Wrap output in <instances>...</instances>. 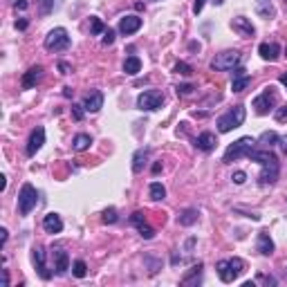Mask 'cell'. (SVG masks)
Listing matches in <instances>:
<instances>
[{
	"label": "cell",
	"mask_w": 287,
	"mask_h": 287,
	"mask_svg": "<svg viewBox=\"0 0 287 287\" xmlns=\"http://www.w3.org/2000/svg\"><path fill=\"white\" fill-rule=\"evenodd\" d=\"M101 106H103V95L99 90H92L90 95L85 96V101H83L85 112H99Z\"/></svg>",
	"instance_id": "cell-13"
},
{
	"label": "cell",
	"mask_w": 287,
	"mask_h": 287,
	"mask_svg": "<svg viewBox=\"0 0 287 287\" xmlns=\"http://www.w3.org/2000/svg\"><path fill=\"white\" fill-rule=\"evenodd\" d=\"M197 209H184V211L177 215V222L182 224V227H191V224H195L197 222Z\"/></svg>",
	"instance_id": "cell-22"
},
{
	"label": "cell",
	"mask_w": 287,
	"mask_h": 287,
	"mask_svg": "<svg viewBox=\"0 0 287 287\" xmlns=\"http://www.w3.org/2000/svg\"><path fill=\"white\" fill-rule=\"evenodd\" d=\"M242 63V54L236 49H227V52L215 54V59L211 61V70L215 72H227V70H236Z\"/></svg>",
	"instance_id": "cell-5"
},
{
	"label": "cell",
	"mask_w": 287,
	"mask_h": 287,
	"mask_svg": "<svg viewBox=\"0 0 287 287\" xmlns=\"http://www.w3.org/2000/svg\"><path fill=\"white\" fill-rule=\"evenodd\" d=\"M115 43V32L112 29H106V34H103V45H112Z\"/></svg>",
	"instance_id": "cell-37"
},
{
	"label": "cell",
	"mask_w": 287,
	"mask_h": 287,
	"mask_svg": "<svg viewBox=\"0 0 287 287\" xmlns=\"http://www.w3.org/2000/svg\"><path fill=\"white\" fill-rule=\"evenodd\" d=\"M32 261H34V265H36L38 274H41L43 278H49V276H52V274H49V271L45 269V251H43L41 247H36V249H34V254H32Z\"/></svg>",
	"instance_id": "cell-21"
},
{
	"label": "cell",
	"mask_w": 287,
	"mask_h": 287,
	"mask_svg": "<svg viewBox=\"0 0 287 287\" xmlns=\"http://www.w3.org/2000/svg\"><path fill=\"white\" fill-rule=\"evenodd\" d=\"M83 110H85L83 106H72V117H74L76 121H81V119H83Z\"/></svg>",
	"instance_id": "cell-34"
},
{
	"label": "cell",
	"mask_w": 287,
	"mask_h": 287,
	"mask_svg": "<svg viewBox=\"0 0 287 287\" xmlns=\"http://www.w3.org/2000/svg\"><path fill=\"white\" fill-rule=\"evenodd\" d=\"M36 202H38L36 189L32 184H23L21 193H18V211H21V215H29L36 209Z\"/></svg>",
	"instance_id": "cell-6"
},
{
	"label": "cell",
	"mask_w": 287,
	"mask_h": 287,
	"mask_svg": "<svg viewBox=\"0 0 287 287\" xmlns=\"http://www.w3.org/2000/svg\"><path fill=\"white\" fill-rule=\"evenodd\" d=\"M278 142H281V148H283V153H287V135H285V137H281V139H278Z\"/></svg>",
	"instance_id": "cell-43"
},
{
	"label": "cell",
	"mask_w": 287,
	"mask_h": 287,
	"mask_svg": "<svg viewBox=\"0 0 287 287\" xmlns=\"http://www.w3.org/2000/svg\"><path fill=\"white\" fill-rule=\"evenodd\" d=\"M43 229H45L48 234H61V231H63V220H61V215L48 213V215L43 218Z\"/></svg>",
	"instance_id": "cell-12"
},
{
	"label": "cell",
	"mask_w": 287,
	"mask_h": 287,
	"mask_svg": "<svg viewBox=\"0 0 287 287\" xmlns=\"http://www.w3.org/2000/svg\"><path fill=\"white\" fill-rule=\"evenodd\" d=\"M254 148H256V142H254V139H251V137H240L238 142H234L227 148L222 162H224V164H231V162L240 160V157H247V155H249Z\"/></svg>",
	"instance_id": "cell-4"
},
{
	"label": "cell",
	"mask_w": 287,
	"mask_h": 287,
	"mask_svg": "<svg viewBox=\"0 0 287 287\" xmlns=\"http://www.w3.org/2000/svg\"><path fill=\"white\" fill-rule=\"evenodd\" d=\"M278 139H281V137H278V135L274 133V130H267V133H263V135H261V139H258L256 144H258L261 148H267V150H269L271 146H274V144H278Z\"/></svg>",
	"instance_id": "cell-25"
},
{
	"label": "cell",
	"mask_w": 287,
	"mask_h": 287,
	"mask_svg": "<svg viewBox=\"0 0 287 287\" xmlns=\"http://www.w3.org/2000/svg\"><path fill=\"white\" fill-rule=\"evenodd\" d=\"M41 79H43V68L41 65H34V68H29L23 74V88H34Z\"/></svg>",
	"instance_id": "cell-16"
},
{
	"label": "cell",
	"mask_w": 287,
	"mask_h": 287,
	"mask_svg": "<svg viewBox=\"0 0 287 287\" xmlns=\"http://www.w3.org/2000/svg\"><path fill=\"white\" fill-rule=\"evenodd\" d=\"M16 27H18V29H25V27H27V21H21V23H16Z\"/></svg>",
	"instance_id": "cell-47"
},
{
	"label": "cell",
	"mask_w": 287,
	"mask_h": 287,
	"mask_svg": "<svg viewBox=\"0 0 287 287\" xmlns=\"http://www.w3.org/2000/svg\"><path fill=\"white\" fill-rule=\"evenodd\" d=\"M43 144H45V130L43 128H34L32 135H29V142H27V155L34 157L43 148Z\"/></svg>",
	"instance_id": "cell-10"
},
{
	"label": "cell",
	"mask_w": 287,
	"mask_h": 287,
	"mask_svg": "<svg viewBox=\"0 0 287 287\" xmlns=\"http://www.w3.org/2000/svg\"><path fill=\"white\" fill-rule=\"evenodd\" d=\"M72 271H74V276H76V278H83L85 274H88V265H85L83 261H76L74 265H72Z\"/></svg>",
	"instance_id": "cell-28"
},
{
	"label": "cell",
	"mask_w": 287,
	"mask_h": 287,
	"mask_svg": "<svg viewBox=\"0 0 287 287\" xmlns=\"http://www.w3.org/2000/svg\"><path fill=\"white\" fill-rule=\"evenodd\" d=\"M7 242V229H0V245Z\"/></svg>",
	"instance_id": "cell-42"
},
{
	"label": "cell",
	"mask_w": 287,
	"mask_h": 287,
	"mask_svg": "<svg viewBox=\"0 0 287 287\" xmlns=\"http://www.w3.org/2000/svg\"><path fill=\"white\" fill-rule=\"evenodd\" d=\"M193 92V85H180L177 88V95H191Z\"/></svg>",
	"instance_id": "cell-39"
},
{
	"label": "cell",
	"mask_w": 287,
	"mask_h": 287,
	"mask_svg": "<svg viewBox=\"0 0 287 287\" xmlns=\"http://www.w3.org/2000/svg\"><path fill=\"white\" fill-rule=\"evenodd\" d=\"M256 247H258V251H261L263 256L274 254V242H271V238H269L267 231H261V234H258V242H256Z\"/></svg>",
	"instance_id": "cell-20"
},
{
	"label": "cell",
	"mask_w": 287,
	"mask_h": 287,
	"mask_svg": "<svg viewBox=\"0 0 287 287\" xmlns=\"http://www.w3.org/2000/svg\"><path fill=\"white\" fill-rule=\"evenodd\" d=\"M142 27V18L139 16H126V18H121V23H119V32L121 34H135Z\"/></svg>",
	"instance_id": "cell-18"
},
{
	"label": "cell",
	"mask_w": 287,
	"mask_h": 287,
	"mask_svg": "<svg viewBox=\"0 0 287 287\" xmlns=\"http://www.w3.org/2000/svg\"><path fill=\"white\" fill-rule=\"evenodd\" d=\"M245 117H247L245 106L231 108V110L224 112L222 117L218 119V130H220V133H231L234 128H240L242 123H245Z\"/></svg>",
	"instance_id": "cell-3"
},
{
	"label": "cell",
	"mask_w": 287,
	"mask_h": 287,
	"mask_svg": "<svg viewBox=\"0 0 287 287\" xmlns=\"http://www.w3.org/2000/svg\"><path fill=\"white\" fill-rule=\"evenodd\" d=\"M5 189H7V177L0 175V191H5Z\"/></svg>",
	"instance_id": "cell-45"
},
{
	"label": "cell",
	"mask_w": 287,
	"mask_h": 287,
	"mask_svg": "<svg viewBox=\"0 0 287 287\" xmlns=\"http://www.w3.org/2000/svg\"><path fill=\"white\" fill-rule=\"evenodd\" d=\"M162 103H164V95H162L160 90H146L137 96L139 110L153 112V110H157V108H162Z\"/></svg>",
	"instance_id": "cell-9"
},
{
	"label": "cell",
	"mask_w": 287,
	"mask_h": 287,
	"mask_svg": "<svg viewBox=\"0 0 287 287\" xmlns=\"http://www.w3.org/2000/svg\"><path fill=\"white\" fill-rule=\"evenodd\" d=\"M59 68H61V72H63V74H68V72H70V65L68 63H59Z\"/></svg>",
	"instance_id": "cell-46"
},
{
	"label": "cell",
	"mask_w": 287,
	"mask_h": 287,
	"mask_svg": "<svg viewBox=\"0 0 287 287\" xmlns=\"http://www.w3.org/2000/svg\"><path fill=\"white\" fill-rule=\"evenodd\" d=\"M148 155H150L148 148H139L137 153H135V157H133V170L135 173H142V168L146 166V160H148Z\"/></svg>",
	"instance_id": "cell-23"
},
{
	"label": "cell",
	"mask_w": 287,
	"mask_h": 287,
	"mask_svg": "<svg viewBox=\"0 0 287 287\" xmlns=\"http://www.w3.org/2000/svg\"><path fill=\"white\" fill-rule=\"evenodd\" d=\"M276 119H278V121H287V106L278 108V110H276Z\"/></svg>",
	"instance_id": "cell-38"
},
{
	"label": "cell",
	"mask_w": 287,
	"mask_h": 287,
	"mask_svg": "<svg viewBox=\"0 0 287 287\" xmlns=\"http://www.w3.org/2000/svg\"><path fill=\"white\" fill-rule=\"evenodd\" d=\"M261 2H269V0H261Z\"/></svg>",
	"instance_id": "cell-49"
},
{
	"label": "cell",
	"mask_w": 287,
	"mask_h": 287,
	"mask_svg": "<svg viewBox=\"0 0 287 287\" xmlns=\"http://www.w3.org/2000/svg\"><path fill=\"white\" fill-rule=\"evenodd\" d=\"M281 83L287 88V72H285V74H281Z\"/></svg>",
	"instance_id": "cell-48"
},
{
	"label": "cell",
	"mask_w": 287,
	"mask_h": 287,
	"mask_svg": "<svg viewBox=\"0 0 287 287\" xmlns=\"http://www.w3.org/2000/svg\"><path fill=\"white\" fill-rule=\"evenodd\" d=\"M231 27H234V32H238L242 38H251L256 34V29H254V25H251L247 18H234V23H231Z\"/></svg>",
	"instance_id": "cell-14"
},
{
	"label": "cell",
	"mask_w": 287,
	"mask_h": 287,
	"mask_svg": "<svg viewBox=\"0 0 287 287\" xmlns=\"http://www.w3.org/2000/svg\"><path fill=\"white\" fill-rule=\"evenodd\" d=\"M137 229H139V234H142V238H146V240H150V238H153V236H155V231H153V229H150L146 222L137 224Z\"/></svg>",
	"instance_id": "cell-29"
},
{
	"label": "cell",
	"mask_w": 287,
	"mask_h": 287,
	"mask_svg": "<svg viewBox=\"0 0 287 287\" xmlns=\"http://www.w3.org/2000/svg\"><path fill=\"white\" fill-rule=\"evenodd\" d=\"M204 2H207V0H195V5H193V14H200L202 7H204Z\"/></svg>",
	"instance_id": "cell-40"
},
{
	"label": "cell",
	"mask_w": 287,
	"mask_h": 287,
	"mask_svg": "<svg viewBox=\"0 0 287 287\" xmlns=\"http://www.w3.org/2000/svg\"><path fill=\"white\" fill-rule=\"evenodd\" d=\"M175 72H177V74H191L193 70H191V65H186V63H177V65H175Z\"/></svg>",
	"instance_id": "cell-33"
},
{
	"label": "cell",
	"mask_w": 287,
	"mask_h": 287,
	"mask_svg": "<svg viewBox=\"0 0 287 287\" xmlns=\"http://www.w3.org/2000/svg\"><path fill=\"white\" fill-rule=\"evenodd\" d=\"M130 222H133L135 227H137V224H142V222H146V220H144V213L142 211H135L133 215H130Z\"/></svg>",
	"instance_id": "cell-35"
},
{
	"label": "cell",
	"mask_w": 287,
	"mask_h": 287,
	"mask_svg": "<svg viewBox=\"0 0 287 287\" xmlns=\"http://www.w3.org/2000/svg\"><path fill=\"white\" fill-rule=\"evenodd\" d=\"M139 70H142V61L137 59V56H128L126 61H123V72L130 76L139 74Z\"/></svg>",
	"instance_id": "cell-26"
},
{
	"label": "cell",
	"mask_w": 287,
	"mask_h": 287,
	"mask_svg": "<svg viewBox=\"0 0 287 287\" xmlns=\"http://www.w3.org/2000/svg\"><path fill=\"white\" fill-rule=\"evenodd\" d=\"M155 2H157V0H155Z\"/></svg>",
	"instance_id": "cell-50"
},
{
	"label": "cell",
	"mask_w": 287,
	"mask_h": 287,
	"mask_svg": "<svg viewBox=\"0 0 287 287\" xmlns=\"http://www.w3.org/2000/svg\"><path fill=\"white\" fill-rule=\"evenodd\" d=\"M45 48H48L49 52H63V49H68L70 48V34H68V29H63V27L52 29V32L45 36Z\"/></svg>",
	"instance_id": "cell-7"
},
{
	"label": "cell",
	"mask_w": 287,
	"mask_h": 287,
	"mask_svg": "<svg viewBox=\"0 0 287 287\" xmlns=\"http://www.w3.org/2000/svg\"><path fill=\"white\" fill-rule=\"evenodd\" d=\"M249 160L258 162L263 166L261 170V184H274L278 180V173H281V166H278V160L276 155L271 153L267 148H254L249 155H247Z\"/></svg>",
	"instance_id": "cell-1"
},
{
	"label": "cell",
	"mask_w": 287,
	"mask_h": 287,
	"mask_svg": "<svg viewBox=\"0 0 287 287\" xmlns=\"http://www.w3.org/2000/svg\"><path fill=\"white\" fill-rule=\"evenodd\" d=\"M251 83V76L247 74V70L242 68H236L234 70V81H231V90L234 92H242L247 90V85Z\"/></svg>",
	"instance_id": "cell-11"
},
{
	"label": "cell",
	"mask_w": 287,
	"mask_h": 287,
	"mask_svg": "<svg viewBox=\"0 0 287 287\" xmlns=\"http://www.w3.org/2000/svg\"><path fill=\"white\" fill-rule=\"evenodd\" d=\"M54 269L59 274H65L70 269V258H68V251L63 249H54Z\"/></svg>",
	"instance_id": "cell-19"
},
{
	"label": "cell",
	"mask_w": 287,
	"mask_h": 287,
	"mask_svg": "<svg viewBox=\"0 0 287 287\" xmlns=\"http://www.w3.org/2000/svg\"><path fill=\"white\" fill-rule=\"evenodd\" d=\"M90 32H92V34H101V32H103V23L99 21L96 16L90 18Z\"/></svg>",
	"instance_id": "cell-30"
},
{
	"label": "cell",
	"mask_w": 287,
	"mask_h": 287,
	"mask_svg": "<svg viewBox=\"0 0 287 287\" xmlns=\"http://www.w3.org/2000/svg\"><path fill=\"white\" fill-rule=\"evenodd\" d=\"M274 106H276V90L271 85H267L265 90L254 99V110L256 115H267L269 110H274Z\"/></svg>",
	"instance_id": "cell-8"
},
{
	"label": "cell",
	"mask_w": 287,
	"mask_h": 287,
	"mask_svg": "<svg viewBox=\"0 0 287 287\" xmlns=\"http://www.w3.org/2000/svg\"><path fill=\"white\" fill-rule=\"evenodd\" d=\"M54 9V0H41V14H49Z\"/></svg>",
	"instance_id": "cell-32"
},
{
	"label": "cell",
	"mask_w": 287,
	"mask_h": 287,
	"mask_svg": "<svg viewBox=\"0 0 287 287\" xmlns=\"http://www.w3.org/2000/svg\"><path fill=\"white\" fill-rule=\"evenodd\" d=\"M90 144H92V137H90V135L81 133V135H76V137H74V142H72V148H74L76 153H83V150L90 148Z\"/></svg>",
	"instance_id": "cell-24"
},
{
	"label": "cell",
	"mask_w": 287,
	"mask_h": 287,
	"mask_svg": "<svg viewBox=\"0 0 287 287\" xmlns=\"http://www.w3.org/2000/svg\"><path fill=\"white\" fill-rule=\"evenodd\" d=\"M2 285H9V274H7V269H2Z\"/></svg>",
	"instance_id": "cell-44"
},
{
	"label": "cell",
	"mask_w": 287,
	"mask_h": 287,
	"mask_svg": "<svg viewBox=\"0 0 287 287\" xmlns=\"http://www.w3.org/2000/svg\"><path fill=\"white\" fill-rule=\"evenodd\" d=\"M148 191H150V200H155V202H160V200L166 197V189L160 184V182H153Z\"/></svg>",
	"instance_id": "cell-27"
},
{
	"label": "cell",
	"mask_w": 287,
	"mask_h": 287,
	"mask_svg": "<svg viewBox=\"0 0 287 287\" xmlns=\"http://www.w3.org/2000/svg\"><path fill=\"white\" fill-rule=\"evenodd\" d=\"M215 269H218V276L222 283H234L245 271V261L242 258H227V261H220Z\"/></svg>",
	"instance_id": "cell-2"
},
{
	"label": "cell",
	"mask_w": 287,
	"mask_h": 287,
	"mask_svg": "<svg viewBox=\"0 0 287 287\" xmlns=\"http://www.w3.org/2000/svg\"><path fill=\"white\" fill-rule=\"evenodd\" d=\"M258 52H261V56L265 61L274 63V61L278 59V54H281V45H278V43H263L261 48H258Z\"/></svg>",
	"instance_id": "cell-17"
},
{
	"label": "cell",
	"mask_w": 287,
	"mask_h": 287,
	"mask_svg": "<svg viewBox=\"0 0 287 287\" xmlns=\"http://www.w3.org/2000/svg\"><path fill=\"white\" fill-rule=\"evenodd\" d=\"M215 144H218V139H215L213 133H202V135H197V139H195L197 150H204V153H211L215 148Z\"/></svg>",
	"instance_id": "cell-15"
},
{
	"label": "cell",
	"mask_w": 287,
	"mask_h": 287,
	"mask_svg": "<svg viewBox=\"0 0 287 287\" xmlns=\"http://www.w3.org/2000/svg\"><path fill=\"white\" fill-rule=\"evenodd\" d=\"M103 222H117V211H115V209H106V211H103Z\"/></svg>",
	"instance_id": "cell-31"
},
{
	"label": "cell",
	"mask_w": 287,
	"mask_h": 287,
	"mask_svg": "<svg viewBox=\"0 0 287 287\" xmlns=\"http://www.w3.org/2000/svg\"><path fill=\"white\" fill-rule=\"evenodd\" d=\"M231 180H234V184H245L247 175H245V173H242V170H236V173H234V177H231Z\"/></svg>",
	"instance_id": "cell-36"
},
{
	"label": "cell",
	"mask_w": 287,
	"mask_h": 287,
	"mask_svg": "<svg viewBox=\"0 0 287 287\" xmlns=\"http://www.w3.org/2000/svg\"><path fill=\"white\" fill-rule=\"evenodd\" d=\"M14 7H18V9H27V2L25 0H14Z\"/></svg>",
	"instance_id": "cell-41"
}]
</instances>
